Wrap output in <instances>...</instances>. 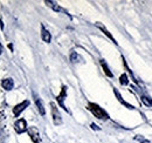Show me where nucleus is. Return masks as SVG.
Returning a JSON list of instances; mask_svg holds the SVG:
<instances>
[{
	"label": "nucleus",
	"instance_id": "f257e3e1",
	"mask_svg": "<svg viewBox=\"0 0 152 143\" xmlns=\"http://www.w3.org/2000/svg\"><path fill=\"white\" fill-rule=\"evenodd\" d=\"M89 110L95 115L97 119H99V120H107L109 116H108V114L102 109V108L99 107V106H97L95 103H90L89 105Z\"/></svg>",
	"mask_w": 152,
	"mask_h": 143
},
{
	"label": "nucleus",
	"instance_id": "f03ea898",
	"mask_svg": "<svg viewBox=\"0 0 152 143\" xmlns=\"http://www.w3.org/2000/svg\"><path fill=\"white\" fill-rule=\"evenodd\" d=\"M50 106H52L53 122H54V125H60L61 123H62V121H61V115H60V113H58V109H57V107L54 105V103H52Z\"/></svg>",
	"mask_w": 152,
	"mask_h": 143
},
{
	"label": "nucleus",
	"instance_id": "7ed1b4c3",
	"mask_svg": "<svg viewBox=\"0 0 152 143\" xmlns=\"http://www.w3.org/2000/svg\"><path fill=\"white\" fill-rule=\"evenodd\" d=\"M14 128H15L17 133H19V134L25 133V131L27 130V123H26V121H25L23 119H21V120H18V121L15 122Z\"/></svg>",
	"mask_w": 152,
	"mask_h": 143
},
{
	"label": "nucleus",
	"instance_id": "20e7f679",
	"mask_svg": "<svg viewBox=\"0 0 152 143\" xmlns=\"http://www.w3.org/2000/svg\"><path fill=\"white\" fill-rule=\"evenodd\" d=\"M29 136L32 139V141L34 143H40V139H39V131L37 128H31L29 129Z\"/></svg>",
	"mask_w": 152,
	"mask_h": 143
},
{
	"label": "nucleus",
	"instance_id": "39448f33",
	"mask_svg": "<svg viewBox=\"0 0 152 143\" xmlns=\"http://www.w3.org/2000/svg\"><path fill=\"white\" fill-rule=\"evenodd\" d=\"M27 106H28V101H23L22 103H20V105H18V106H15V108H13V113H14V115L18 116L20 113L27 107Z\"/></svg>",
	"mask_w": 152,
	"mask_h": 143
},
{
	"label": "nucleus",
	"instance_id": "423d86ee",
	"mask_svg": "<svg viewBox=\"0 0 152 143\" xmlns=\"http://www.w3.org/2000/svg\"><path fill=\"white\" fill-rule=\"evenodd\" d=\"M41 38H42V40L45 41V42H50V40H52V36H50V33L42 26V28H41Z\"/></svg>",
	"mask_w": 152,
	"mask_h": 143
},
{
	"label": "nucleus",
	"instance_id": "0eeeda50",
	"mask_svg": "<svg viewBox=\"0 0 152 143\" xmlns=\"http://www.w3.org/2000/svg\"><path fill=\"white\" fill-rule=\"evenodd\" d=\"M2 87L6 90H11L13 88V80H11V79L4 80V81H2Z\"/></svg>",
	"mask_w": 152,
	"mask_h": 143
},
{
	"label": "nucleus",
	"instance_id": "6e6552de",
	"mask_svg": "<svg viewBox=\"0 0 152 143\" xmlns=\"http://www.w3.org/2000/svg\"><path fill=\"white\" fill-rule=\"evenodd\" d=\"M35 103H37V107H38L39 111H40V114H41V115H45V114H46V110H45V107H43V103H42V101H41L40 99H37Z\"/></svg>",
	"mask_w": 152,
	"mask_h": 143
},
{
	"label": "nucleus",
	"instance_id": "1a4fd4ad",
	"mask_svg": "<svg viewBox=\"0 0 152 143\" xmlns=\"http://www.w3.org/2000/svg\"><path fill=\"white\" fill-rule=\"evenodd\" d=\"M96 25H97V26H98V27H99V29H102V31H103V32H104V34H105V35L108 36V38H110V39H111V40H113V41H114L115 43H117V42H116V40H115V39H114V36L111 35V34H110V33H109V32H108V31H107V29H105V27H104V26H103V25H101V24H99V22H97V24H96Z\"/></svg>",
	"mask_w": 152,
	"mask_h": 143
},
{
	"label": "nucleus",
	"instance_id": "9d476101",
	"mask_svg": "<svg viewBox=\"0 0 152 143\" xmlns=\"http://www.w3.org/2000/svg\"><path fill=\"white\" fill-rule=\"evenodd\" d=\"M101 65H102V67H103V69H104V73H105L109 77H113V73L110 72L109 67H108V66H107V63L104 62V60H101Z\"/></svg>",
	"mask_w": 152,
	"mask_h": 143
},
{
	"label": "nucleus",
	"instance_id": "9b49d317",
	"mask_svg": "<svg viewBox=\"0 0 152 143\" xmlns=\"http://www.w3.org/2000/svg\"><path fill=\"white\" fill-rule=\"evenodd\" d=\"M142 101H143V103H144L145 106L152 107V100L149 96H142Z\"/></svg>",
	"mask_w": 152,
	"mask_h": 143
},
{
	"label": "nucleus",
	"instance_id": "f8f14e48",
	"mask_svg": "<svg viewBox=\"0 0 152 143\" xmlns=\"http://www.w3.org/2000/svg\"><path fill=\"white\" fill-rule=\"evenodd\" d=\"M119 82L123 85V86H126L129 83V80H128V75L126 74H122L121 77H119Z\"/></svg>",
	"mask_w": 152,
	"mask_h": 143
},
{
	"label": "nucleus",
	"instance_id": "ddd939ff",
	"mask_svg": "<svg viewBox=\"0 0 152 143\" xmlns=\"http://www.w3.org/2000/svg\"><path fill=\"white\" fill-rule=\"evenodd\" d=\"M64 95H66V87H63V88H62V93H61V95H58V96H57V101H58L62 106H63V100H64L63 97H64ZM63 107H64V106H63Z\"/></svg>",
	"mask_w": 152,
	"mask_h": 143
},
{
	"label": "nucleus",
	"instance_id": "4468645a",
	"mask_svg": "<svg viewBox=\"0 0 152 143\" xmlns=\"http://www.w3.org/2000/svg\"><path fill=\"white\" fill-rule=\"evenodd\" d=\"M115 93H116V95H117V97H118V100H119V101H121V102H122V103H123L124 106H126V107H128V108H130V109H133V106H131V105H129V103H126V102H125V101H124V100L122 99V96H121V95H119V94H118V93H117L116 90H115Z\"/></svg>",
	"mask_w": 152,
	"mask_h": 143
},
{
	"label": "nucleus",
	"instance_id": "2eb2a0df",
	"mask_svg": "<svg viewBox=\"0 0 152 143\" xmlns=\"http://www.w3.org/2000/svg\"><path fill=\"white\" fill-rule=\"evenodd\" d=\"M134 140H137L138 142H140V143H151L149 140L144 139V137H143V136H140V135H137V136L134 137Z\"/></svg>",
	"mask_w": 152,
	"mask_h": 143
},
{
	"label": "nucleus",
	"instance_id": "dca6fc26",
	"mask_svg": "<svg viewBox=\"0 0 152 143\" xmlns=\"http://www.w3.org/2000/svg\"><path fill=\"white\" fill-rule=\"evenodd\" d=\"M1 52H2V46H1V43H0V54H1Z\"/></svg>",
	"mask_w": 152,
	"mask_h": 143
}]
</instances>
